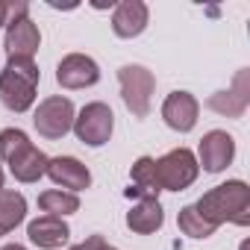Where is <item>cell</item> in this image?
<instances>
[{"mask_svg":"<svg viewBox=\"0 0 250 250\" xmlns=\"http://www.w3.org/2000/svg\"><path fill=\"white\" fill-rule=\"evenodd\" d=\"M165 224V209L159 200H136L133 209L127 212V227L136 235H153Z\"/></svg>","mask_w":250,"mask_h":250,"instance_id":"e0dca14e","label":"cell"},{"mask_svg":"<svg viewBox=\"0 0 250 250\" xmlns=\"http://www.w3.org/2000/svg\"><path fill=\"white\" fill-rule=\"evenodd\" d=\"M94 250H118V247H112V244H106V241H103V244H97Z\"/></svg>","mask_w":250,"mask_h":250,"instance_id":"484cf974","label":"cell"},{"mask_svg":"<svg viewBox=\"0 0 250 250\" xmlns=\"http://www.w3.org/2000/svg\"><path fill=\"white\" fill-rule=\"evenodd\" d=\"M247 103H250V71H247V68H241V71L235 74L229 91H218V94H212V97L206 100L209 109H215L218 115H227V118L244 115Z\"/></svg>","mask_w":250,"mask_h":250,"instance_id":"5bb4252c","label":"cell"},{"mask_svg":"<svg viewBox=\"0 0 250 250\" xmlns=\"http://www.w3.org/2000/svg\"><path fill=\"white\" fill-rule=\"evenodd\" d=\"M47 162H50V156L44 153V150H39L36 145H30V147H24L12 162H6L9 165V174L18 180V183H24V186H30V183H39L44 174H47Z\"/></svg>","mask_w":250,"mask_h":250,"instance_id":"2e32d148","label":"cell"},{"mask_svg":"<svg viewBox=\"0 0 250 250\" xmlns=\"http://www.w3.org/2000/svg\"><path fill=\"white\" fill-rule=\"evenodd\" d=\"M71 133H74L77 142H83L85 147H103V145H109V139H112V133H115V112H112V106L103 103V100L85 103V106L74 115Z\"/></svg>","mask_w":250,"mask_h":250,"instance_id":"5b68a950","label":"cell"},{"mask_svg":"<svg viewBox=\"0 0 250 250\" xmlns=\"http://www.w3.org/2000/svg\"><path fill=\"white\" fill-rule=\"evenodd\" d=\"M30 136L21 127H6L0 130V162H12L24 147H30Z\"/></svg>","mask_w":250,"mask_h":250,"instance_id":"44dd1931","label":"cell"},{"mask_svg":"<svg viewBox=\"0 0 250 250\" xmlns=\"http://www.w3.org/2000/svg\"><path fill=\"white\" fill-rule=\"evenodd\" d=\"M241 250H247V241H241Z\"/></svg>","mask_w":250,"mask_h":250,"instance_id":"4316f807","label":"cell"},{"mask_svg":"<svg viewBox=\"0 0 250 250\" xmlns=\"http://www.w3.org/2000/svg\"><path fill=\"white\" fill-rule=\"evenodd\" d=\"M177 227H180V232H183V235L197 238V241H200V238L215 235V227H212L209 221H203V218H200V212L194 209V203L180 209V215H177Z\"/></svg>","mask_w":250,"mask_h":250,"instance_id":"ffe728a7","label":"cell"},{"mask_svg":"<svg viewBox=\"0 0 250 250\" xmlns=\"http://www.w3.org/2000/svg\"><path fill=\"white\" fill-rule=\"evenodd\" d=\"M50 183L62 191H71V194H80L91 186V171L85 162H80L77 156H53L47 162V174Z\"/></svg>","mask_w":250,"mask_h":250,"instance_id":"8fae6325","label":"cell"},{"mask_svg":"<svg viewBox=\"0 0 250 250\" xmlns=\"http://www.w3.org/2000/svg\"><path fill=\"white\" fill-rule=\"evenodd\" d=\"M74 115H77V109H74L71 97H65V94H50V97H44V100L33 109V127H36V133H39L42 139L59 142V139H65V136L71 133Z\"/></svg>","mask_w":250,"mask_h":250,"instance_id":"8992f818","label":"cell"},{"mask_svg":"<svg viewBox=\"0 0 250 250\" xmlns=\"http://www.w3.org/2000/svg\"><path fill=\"white\" fill-rule=\"evenodd\" d=\"M197 177H200V165L194 150L188 147H174L156 159V180L162 191H186L188 186L197 183Z\"/></svg>","mask_w":250,"mask_h":250,"instance_id":"52a82bcc","label":"cell"},{"mask_svg":"<svg viewBox=\"0 0 250 250\" xmlns=\"http://www.w3.org/2000/svg\"><path fill=\"white\" fill-rule=\"evenodd\" d=\"M6 24H9V3L0 0V30H6Z\"/></svg>","mask_w":250,"mask_h":250,"instance_id":"603a6c76","label":"cell"},{"mask_svg":"<svg viewBox=\"0 0 250 250\" xmlns=\"http://www.w3.org/2000/svg\"><path fill=\"white\" fill-rule=\"evenodd\" d=\"M0 250H27V247H24V244H18V241H12V244H3Z\"/></svg>","mask_w":250,"mask_h":250,"instance_id":"cb8c5ba5","label":"cell"},{"mask_svg":"<svg viewBox=\"0 0 250 250\" xmlns=\"http://www.w3.org/2000/svg\"><path fill=\"white\" fill-rule=\"evenodd\" d=\"M3 47L9 59H36L42 47V30L30 18L27 3H9V24H6Z\"/></svg>","mask_w":250,"mask_h":250,"instance_id":"3957f363","label":"cell"},{"mask_svg":"<svg viewBox=\"0 0 250 250\" xmlns=\"http://www.w3.org/2000/svg\"><path fill=\"white\" fill-rule=\"evenodd\" d=\"M27 238L39 250H62L71 241V227L65 224V218L39 215L36 221L27 224Z\"/></svg>","mask_w":250,"mask_h":250,"instance_id":"4fadbf2b","label":"cell"},{"mask_svg":"<svg viewBox=\"0 0 250 250\" xmlns=\"http://www.w3.org/2000/svg\"><path fill=\"white\" fill-rule=\"evenodd\" d=\"M150 24V9L145 0H121L112 9V33L118 39H136L147 30Z\"/></svg>","mask_w":250,"mask_h":250,"instance_id":"7c38bea8","label":"cell"},{"mask_svg":"<svg viewBox=\"0 0 250 250\" xmlns=\"http://www.w3.org/2000/svg\"><path fill=\"white\" fill-rule=\"evenodd\" d=\"M97 244H103V235H88L83 244H77V247H71V250H94Z\"/></svg>","mask_w":250,"mask_h":250,"instance_id":"7402d4cb","label":"cell"},{"mask_svg":"<svg viewBox=\"0 0 250 250\" xmlns=\"http://www.w3.org/2000/svg\"><path fill=\"white\" fill-rule=\"evenodd\" d=\"M27 221V197L15 188L0 191V238Z\"/></svg>","mask_w":250,"mask_h":250,"instance_id":"ac0fdd59","label":"cell"},{"mask_svg":"<svg viewBox=\"0 0 250 250\" xmlns=\"http://www.w3.org/2000/svg\"><path fill=\"white\" fill-rule=\"evenodd\" d=\"M39 83L42 71L36 59H6L0 71V103L15 115L30 112L39 97Z\"/></svg>","mask_w":250,"mask_h":250,"instance_id":"7a4b0ae2","label":"cell"},{"mask_svg":"<svg viewBox=\"0 0 250 250\" xmlns=\"http://www.w3.org/2000/svg\"><path fill=\"white\" fill-rule=\"evenodd\" d=\"M197 165L206 174H221L235 159V139L227 130H209L197 145Z\"/></svg>","mask_w":250,"mask_h":250,"instance_id":"ba28073f","label":"cell"},{"mask_svg":"<svg viewBox=\"0 0 250 250\" xmlns=\"http://www.w3.org/2000/svg\"><path fill=\"white\" fill-rule=\"evenodd\" d=\"M133 186L127 188V197L136 200H159V180H156V159L153 156H139L130 168Z\"/></svg>","mask_w":250,"mask_h":250,"instance_id":"9a60e30c","label":"cell"},{"mask_svg":"<svg viewBox=\"0 0 250 250\" xmlns=\"http://www.w3.org/2000/svg\"><path fill=\"white\" fill-rule=\"evenodd\" d=\"M39 209H42L44 215L65 218V215L80 212V197L71 194V191H62V188H47V191L39 194Z\"/></svg>","mask_w":250,"mask_h":250,"instance_id":"d6986e66","label":"cell"},{"mask_svg":"<svg viewBox=\"0 0 250 250\" xmlns=\"http://www.w3.org/2000/svg\"><path fill=\"white\" fill-rule=\"evenodd\" d=\"M194 209L200 212L203 221H209L215 229L221 224H235L247 227L250 224V186L244 180H227L215 188H209Z\"/></svg>","mask_w":250,"mask_h":250,"instance_id":"6da1fadb","label":"cell"},{"mask_svg":"<svg viewBox=\"0 0 250 250\" xmlns=\"http://www.w3.org/2000/svg\"><path fill=\"white\" fill-rule=\"evenodd\" d=\"M56 83L65 91H80V88H91L100 83V65L88 56V53H68L62 56V62L56 65Z\"/></svg>","mask_w":250,"mask_h":250,"instance_id":"9c48e42d","label":"cell"},{"mask_svg":"<svg viewBox=\"0 0 250 250\" xmlns=\"http://www.w3.org/2000/svg\"><path fill=\"white\" fill-rule=\"evenodd\" d=\"M3 183H6V171H3V165H0V191H3Z\"/></svg>","mask_w":250,"mask_h":250,"instance_id":"d4e9b609","label":"cell"},{"mask_svg":"<svg viewBox=\"0 0 250 250\" xmlns=\"http://www.w3.org/2000/svg\"><path fill=\"white\" fill-rule=\"evenodd\" d=\"M118 85L124 106L130 109L133 118H147L153 106V91H156V77L145 65H121L118 68Z\"/></svg>","mask_w":250,"mask_h":250,"instance_id":"277c9868","label":"cell"},{"mask_svg":"<svg viewBox=\"0 0 250 250\" xmlns=\"http://www.w3.org/2000/svg\"><path fill=\"white\" fill-rule=\"evenodd\" d=\"M162 121L174 133H191L200 118V100L191 91H171L162 100Z\"/></svg>","mask_w":250,"mask_h":250,"instance_id":"30bf717a","label":"cell"}]
</instances>
